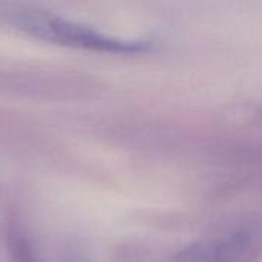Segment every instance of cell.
Listing matches in <instances>:
<instances>
[{"instance_id": "6da1fadb", "label": "cell", "mask_w": 262, "mask_h": 262, "mask_svg": "<svg viewBox=\"0 0 262 262\" xmlns=\"http://www.w3.org/2000/svg\"><path fill=\"white\" fill-rule=\"evenodd\" d=\"M9 20L12 26L32 38L81 51L141 54L154 48L149 40H130L107 35L88 25L37 8L17 9L9 15Z\"/></svg>"}, {"instance_id": "7a4b0ae2", "label": "cell", "mask_w": 262, "mask_h": 262, "mask_svg": "<svg viewBox=\"0 0 262 262\" xmlns=\"http://www.w3.org/2000/svg\"><path fill=\"white\" fill-rule=\"evenodd\" d=\"M262 247V232L238 230L221 236L196 241L181 250L175 259L180 261H224L241 259Z\"/></svg>"}]
</instances>
